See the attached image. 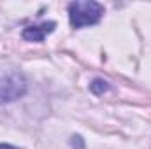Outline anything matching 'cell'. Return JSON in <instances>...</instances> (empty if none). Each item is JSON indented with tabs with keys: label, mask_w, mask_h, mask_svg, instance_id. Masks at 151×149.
<instances>
[{
	"label": "cell",
	"mask_w": 151,
	"mask_h": 149,
	"mask_svg": "<svg viewBox=\"0 0 151 149\" xmlns=\"http://www.w3.org/2000/svg\"><path fill=\"white\" fill-rule=\"evenodd\" d=\"M27 93V81L18 72L0 74V104H9Z\"/></svg>",
	"instance_id": "7a4b0ae2"
},
{
	"label": "cell",
	"mask_w": 151,
	"mask_h": 149,
	"mask_svg": "<svg viewBox=\"0 0 151 149\" xmlns=\"http://www.w3.org/2000/svg\"><path fill=\"white\" fill-rule=\"evenodd\" d=\"M55 27L56 25L53 21H46V23H40V25H35V27H28V28L23 30V39H27L30 42H42L55 30Z\"/></svg>",
	"instance_id": "3957f363"
},
{
	"label": "cell",
	"mask_w": 151,
	"mask_h": 149,
	"mask_svg": "<svg viewBox=\"0 0 151 149\" xmlns=\"http://www.w3.org/2000/svg\"><path fill=\"white\" fill-rule=\"evenodd\" d=\"M90 88H91V91H93V93L102 95L104 91H107V90H109V84H107L104 79H95V81L90 84Z\"/></svg>",
	"instance_id": "277c9868"
},
{
	"label": "cell",
	"mask_w": 151,
	"mask_h": 149,
	"mask_svg": "<svg viewBox=\"0 0 151 149\" xmlns=\"http://www.w3.org/2000/svg\"><path fill=\"white\" fill-rule=\"evenodd\" d=\"M0 149H19L16 146H11V144H0Z\"/></svg>",
	"instance_id": "5b68a950"
},
{
	"label": "cell",
	"mask_w": 151,
	"mask_h": 149,
	"mask_svg": "<svg viewBox=\"0 0 151 149\" xmlns=\"http://www.w3.org/2000/svg\"><path fill=\"white\" fill-rule=\"evenodd\" d=\"M104 16V5L93 0H76L69 4V21L74 28L91 27Z\"/></svg>",
	"instance_id": "6da1fadb"
}]
</instances>
